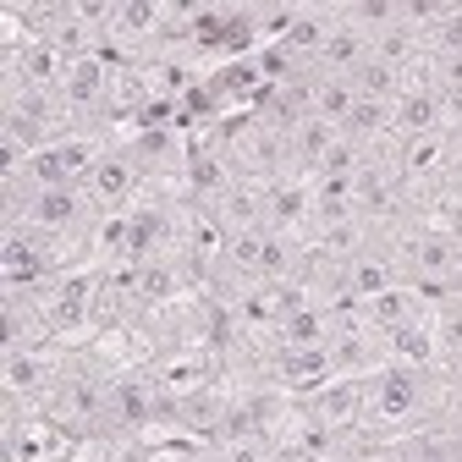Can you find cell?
<instances>
[{
	"label": "cell",
	"instance_id": "obj_1",
	"mask_svg": "<svg viewBox=\"0 0 462 462\" xmlns=\"http://www.w3.org/2000/svg\"><path fill=\"white\" fill-rule=\"evenodd\" d=\"M440 396V374L435 369H413V364H385L380 374L364 380V419L358 430L380 446V440H402L419 435L435 413Z\"/></svg>",
	"mask_w": 462,
	"mask_h": 462
},
{
	"label": "cell",
	"instance_id": "obj_2",
	"mask_svg": "<svg viewBox=\"0 0 462 462\" xmlns=\"http://www.w3.org/2000/svg\"><path fill=\"white\" fill-rule=\"evenodd\" d=\"M94 298H99V264H78V270L50 275L28 303L39 309V319L50 325V336L78 353V346L94 341Z\"/></svg>",
	"mask_w": 462,
	"mask_h": 462
},
{
	"label": "cell",
	"instance_id": "obj_3",
	"mask_svg": "<svg viewBox=\"0 0 462 462\" xmlns=\"http://www.w3.org/2000/svg\"><path fill=\"white\" fill-rule=\"evenodd\" d=\"M67 364H72V346H61V341H50V346H0V396L44 413L55 385L67 374Z\"/></svg>",
	"mask_w": 462,
	"mask_h": 462
},
{
	"label": "cell",
	"instance_id": "obj_4",
	"mask_svg": "<svg viewBox=\"0 0 462 462\" xmlns=\"http://www.w3.org/2000/svg\"><path fill=\"white\" fill-rule=\"evenodd\" d=\"M385 364H391V336L364 309H341L330 336V380H369Z\"/></svg>",
	"mask_w": 462,
	"mask_h": 462
},
{
	"label": "cell",
	"instance_id": "obj_5",
	"mask_svg": "<svg viewBox=\"0 0 462 462\" xmlns=\"http://www.w3.org/2000/svg\"><path fill=\"white\" fill-rule=\"evenodd\" d=\"M83 193H88V204H94L99 215H110V209H138V199L149 193V182H143L133 149L116 143V149L94 165V177L83 182Z\"/></svg>",
	"mask_w": 462,
	"mask_h": 462
},
{
	"label": "cell",
	"instance_id": "obj_6",
	"mask_svg": "<svg viewBox=\"0 0 462 462\" xmlns=\"http://www.w3.org/2000/svg\"><path fill=\"white\" fill-rule=\"evenodd\" d=\"M149 380L160 385V396H193V391H209L220 385V358L209 353V346H171V353H160L149 364Z\"/></svg>",
	"mask_w": 462,
	"mask_h": 462
},
{
	"label": "cell",
	"instance_id": "obj_7",
	"mask_svg": "<svg viewBox=\"0 0 462 462\" xmlns=\"http://www.w3.org/2000/svg\"><path fill=\"white\" fill-rule=\"evenodd\" d=\"M298 408L330 430H358L364 419V380H325L309 396H298Z\"/></svg>",
	"mask_w": 462,
	"mask_h": 462
},
{
	"label": "cell",
	"instance_id": "obj_8",
	"mask_svg": "<svg viewBox=\"0 0 462 462\" xmlns=\"http://www.w3.org/2000/svg\"><path fill=\"white\" fill-rule=\"evenodd\" d=\"M369 55H374V39H369L364 28H353V23H341V0H336V28H330V39H325V50H319L314 72L358 78V72L369 67Z\"/></svg>",
	"mask_w": 462,
	"mask_h": 462
},
{
	"label": "cell",
	"instance_id": "obj_9",
	"mask_svg": "<svg viewBox=\"0 0 462 462\" xmlns=\"http://www.w3.org/2000/svg\"><path fill=\"white\" fill-rule=\"evenodd\" d=\"M364 99L358 78H336V72H309V116H319V122H346L353 116V105Z\"/></svg>",
	"mask_w": 462,
	"mask_h": 462
},
{
	"label": "cell",
	"instance_id": "obj_10",
	"mask_svg": "<svg viewBox=\"0 0 462 462\" xmlns=\"http://www.w3.org/2000/svg\"><path fill=\"white\" fill-rule=\"evenodd\" d=\"M346 286H353V303L364 309V303H374L380 292H391V286H402V275H396V259L374 243L369 254H358L353 264H346Z\"/></svg>",
	"mask_w": 462,
	"mask_h": 462
},
{
	"label": "cell",
	"instance_id": "obj_11",
	"mask_svg": "<svg viewBox=\"0 0 462 462\" xmlns=\"http://www.w3.org/2000/svg\"><path fill=\"white\" fill-rule=\"evenodd\" d=\"M430 55H462V0H440V17L424 33Z\"/></svg>",
	"mask_w": 462,
	"mask_h": 462
},
{
	"label": "cell",
	"instance_id": "obj_12",
	"mask_svg": "<svg viewBox=\"0 0 462 462\" xmlns=\"http://www.w3.org/2000/svg\"><path fill=\"white\" fill-rule=\"evenodd\" d=\"M440 374H446V380H451V385H462V353H457V358H451V364H446V369H440Z\"/></svg>",
	"mask_w": 462,
	"mask_h": 462
},
{
	"label": "cell",
	"instance_id": "obj_13",
	"mask_svg": "<svg viewBox=\"0 0 462 462\" xmlns=\"http://www.w3.org/2000/svg\"><path fill=\"white\" fill-rule=\"evenodd\" d=\"M446 298H457V303H462V264H457V275H451V286H446Z\"/></svg>",
	"mask_w": 462,
	"mask_h": 462
}]
</instances>
